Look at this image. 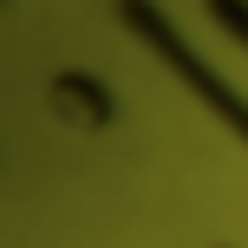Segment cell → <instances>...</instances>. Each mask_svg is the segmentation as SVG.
<instances>
[{"mask_svg": "<svg viewBox=\"0 0 248 248\" xmlns=\"http://www.w3.org/2000/svg\"><path fill=\"white\" fill-rule=\"evenodd\" d=\"M52 111H59L65 124H78V131H98V124L111 118V98H105L85 72H59L52 78Z\"/></svg>", "mask_w": 248, "mask_h": 248, "instance_id": "1", "label": "cell"}]
</instances>
